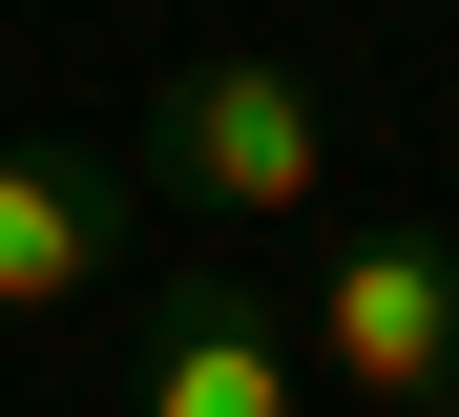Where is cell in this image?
I'll return each instance as SVG.
<instances>
[{"instance_id":"obj_1","label":"cell","mask_w":459,"mask_h":417,"mask_svg":"<svg viewBox=\"0 0 459 417\" xmlns=\"http://www.w3.org/2000/svg\"><path fill=\"white\" fill-rule=\"evenodd\" d=\"M126 188H168V209H209V230H292V209L334 188V83H314V63H272V42L168 63V83H146Z\"/></svg>"},{"instance_id":"obj_2","label":"cell","mask_w":459,"mask_h":417,"mask_svg":"<svg viewBox=\"0 0 459 417\" xmlns=\"http://www.w3.org/2000/svg\"><path fill=\"white\" fill-rule=\"evenodd\" d=\"M292 355H314L334 396H376V417H438V396H459V250H438L418 209L334 230V250H314V313H292Z\"/></svg>"},{"instance_id":"obj_3","label":"cell","mask_w":459,"mask_h":417,"mask_svg":"<svg viewBox=\"0 0 459 417\" xmlns=\"http://www.w3.org/2000/svg\"><path fill=\"white\" fill-rule=\"evenodd\" d=\"M126 272V167L105 146H0V313H84Z\"/></svg>"},{"instance_id":"obj_4","label":"cell","mask_w":459,"mask_h":417,"mask_svg":"<svg viewBox=\"0 0 459 417\" xmlns=\"http://www.w3.org/2000/svg\"><path fill=\"white\" fill-rule=\"evenodd\" d=\"M314 355L251 313V292H146V355H126V417H292Z\"/></svg>"},{"instance_id":"obj_5","label":"cell","mask_w":459,"mask_h":417,"mask_svg":"<svg viewBox=\"0 0 459 417\" xmlns=\"http://www.w3.org/2000/svg\"><path fill=\"white\" fill-rule=\"evenodd\" d=\"M438 417H459V396H438Z\"/></svg>"}]
</instances>
